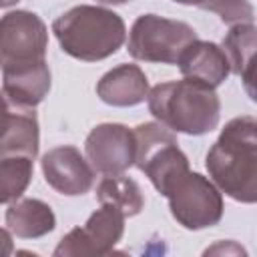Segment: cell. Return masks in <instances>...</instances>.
<instances>
[{
	"label": "cell",
	"instance_id": "13",
	"mask_svg": "<svg viewBox=\"0 0 257 257\" xmlns=\"http://www.w3.org/2000/svg\"><path fill=\"white\" fill-rule=\"evenodd\" d=\"M96 94L110 106H135L147 98L149 80L137 64H120L98 80Z\"/></svg>",
	"mask_w": 257,
	"mask_h": 257
},
{
	"label": "cell",
	"instance_id": "2",
	"mask_svg": "<svg viewBox=\"0 0 257 257\" xmlns=\"http://www.w3.org/2000/svg\"><path fill=\"white\" fill-rule=\"evenodd\" d=\"M149 112L167 128L185 135H205L219 124L221 100L213 86L183 78L157 84L147 94Z\"/></svg>",
	"mask_w": 257,
	"mask_h": 257
},
{
	"label": "cell",
	"instance_id": "9",
	"mask_svg": "<svg viewBox=\"0 0 257 257\" xmlns=\"http://www.w3.org/2000/svg\"><path fill=\"white\" fill-rule=\"evenodd\" d=\"M84 153L94 171L120 175L135 165V133L118 122H102L88 133Z\"/></svg>",
	"mask_w": 257,
	"mask_h": 257
},
{
	"label": "cell",
	"instance_id": "24",
	"mask_svg": "<svg viewBox=\"0 0 257 257\" xmlns=\"http://www.w3.org/2000/svg\"><path fill=\"white\" fill-rule=\"evenodd\" d=\"M96 2H100V4H124L128 0H96Z\"/></svg>",
	"mask_w": 257,
	"mask_h": 257
},
{
	"label": "cell",
	"instance_id": "19",
	"mask_svg": "<svg viewBox=\"0 0 257 257\" xmlns=\"http://www.w3.org/2000/svg\"><path fill=\"white\" fill-rule=\"evenodd\" d=\"M14 110H16V104H12L4 92H0V137L4 135V131L8 128L12 116H14Z\"/></svg>",
	"mask_w": 257,
	"mask_h": 257
},
{
	"label": "cell",
	"instance_id": "23",
	"mask_svg": "<svg viewBox=\"0 0 257 257\" xmlns=\"http://www.w3.org/2000/svg\"><path fill=\"white\" fill-rule=\"evenodd\" d=\"M20 0H0V8H8V6H14L18 4Z\"/></svg>",
	"mask_w": 257,
	"mask_h": 257
},
{
	"label": "cell",
	"instance_id": "20",
	"mask_svg": "<svg viewBox=\"0 0 257 257\" xmlns=\"http://www.w3.org/2000/svg\"><path fill=\"white\" fill-rule=\"evenodd\" d=\"M14 251V245H12V235L0 227V257H6Z\"/></svg>",
	"mask_w": 257,
	"mask_h": 257
},
{
	"label": "cell",
	"instance_id": "22",
	"mask_svg": "<svg viewBox=\"0 0 257 257\" xmlns=\"http://www.w3.org/2000/svg\"><path fill=\"white\" fill-rule=\"evenodd\" d=\"M173 2H179V4H185V6H199V8H203L207 0H173Z\"/></svg>",
	"mask_w": 257,
	"mask_h": 257
},
{
	"label": "cell",
	"instance_id": "3",
	"mask_svg": "<svg viewBox=\"0 0 257 257\" xmlns=\"http://www.w3.org/2000/svg\"><path fill=\"white\" fill-rule=\"evenodd\" d=\"M52 32L68 56L84 62L108 58L126 38L124 22L116 12L90 4H80L60 14L52 22Z\"/></svg>",
	"mask_w": 257,
	"mask_h": 257
},
{
	"label": "cell",
	"instance_id": "14",
	"mask_svg": "<svg viewBox=\"0 0 257 257\" xmlns=\"http://www.w3.org/2000/svg\"><path fill=\"white\" fill-rule=\"evenodd\" d=\"M255 36H257V28L253 26V22H239L231 26L221 46L227 56L231 72L241 76L245 90L251 98H255V90H253V80H255L253 60H255V44H257Z\"/></svg>",
	"mask_w": 257,
	"mask_h": 257
},
{
	"label": "cell",
	"instance_id": "5",
	"mask_svg": "<svg viewBox=\"0 0 257 257\" xmlns=\"http://www.w3.org/2000/svg\"><path fill=\"white\" fill-rule=\"evenodd\" d=\"M197 40L193 26L159 14H143L128 32V54L143 62L177 64L183 50Z\"/></svg>",
	"mask_w": 257,
	"mask_h": 257
},
{
	"label": "cell",
	"instance_id": "4",
	"mask_svg": "<svg viewBox=\"0 0 257 257\" xmlns=\"http://www.w3.org/2000/svg\"><path fill=\"white\" fill-rule=\"evenodd\" d=\"M135 133V165L151 179L161 195L189 171V161L179 149L175 131L161 122H141Z\"/></svg>",
	"mask_w": 257,
	"mask_h": 257
},
{
	"label": "cell",
	"instance_id": "10",
	"mask_svg": "<svg viewBox=\"0 0 257 257\" xmlns=\"http://www.w3.org/2000/svg\"><path fill=\"white\" fill-rule=\"evenodd\" d=\"M40 165L46 183L60 195H84L94 185V169L80 151L70 145L50 149L42 157Z\"/></svg>",
	"mask_w": 257,
	"mask_h": 257
},
{
	"label": "cell",
	"instance_id": "8",
	"mask_svg": "<svg viewBox=\"0 0 257 257\" xmlns=\"http://www.w3.org/2000/svg\"><path fill=\"white\" fill-rule=\"evenodd\" d=\"M124 215L112 205L102 203L82 227L68 231L58 247L54 249L56 257H76V255H110L114 245L124 233Z\"/></svg>",
	"mask_w": 257,
	"mask_h": 257
},
{
	"label": "cell",
	"instance_id": "15",
	"mask_svg": "<svg viewBox=\"0 0 257 257\" xmlns=\"http://www.w3.org/2000/svg\"><path fill=\"white\" fill-rule=\"evenodd\" d=\"M6 225L20 239H38L56 227V217L40 199H16L6 209Z\"/></svg>",
	"mask_w": 257,
	"mask_h": 257
},
{
	"label": "cell",
	"instance_id": "1",
	"mask_svg": "<svg viewBox=\"0 0 257 257\" xmlns=\"http://www.w3.org/2000/svg\"><path fill=\"white\" fill-rule=\"evenodd\" d=\"M207 171L215 187L239 203L257 201V120L251 114L231 118L207 153Z\"/></svg>",
	"mask_w": 257,
	"mask_h": 257
},
{
	"label": "cell",
	"instance_id": "11",
	"mask_svg": "<svg viewBox=\"0 0 257 257\" xmlns=\"http://www.w3.org/2000/svg\"><path fill=\"white\" fill-rule=\"evenodd\" d=\"M2 72V92L16 106L34 108L50 90V68L46 60L6 68Z\"/></svg>",
	"mask_w": 257,
	"mask_h": 257
},
{
	"label": "cell",
	"instance_id": "16",
	"mask_svg": "<svg viewBox=\"0 0 257 257\" xmlns=\"http://www.w3.org/2000/svg\"><path fill=\"white\" fill-rule=\"evenodd\" d=\"M38 118L32 108L16 106L14 116L0 137V159L4 157H26L32 159L38 155Z\"/></svg>",
	"mask_w": 257,
	"mask_h": 257
},
{
	"label": "cell",
	"instance_id": "7",
	"mask_svg": "<svg viewBox=\"0 0 257 257\" xmlns=\"http://www.w3.org/2000/svg\"><path fill=\"white\" fill-rule=\"evenodd\" d=\"M48 30L42 18L28 10H12L0 18V68L44 60Z\"/></svg>",
	"mask_w": 257,
	"mask_h": 257
},
{
	"label": "cell",
	"instance_id": "17",
	"mask_svg": "<svg viewBox=\"0 0 257 257\" xmlns=\"http://www.w3.org/2000/svg\"><path fill=\"white\" fill-rule=\"evenodd\" d=\"M96 199L122 211L124 217L139 215L145 207V197L137 181L120 175H106L96 187Z\"/></svg>",
	"mask_w": 257,
	"mask_h": 257
},
{
	"label": "cell",
	"instance_id": "6",
	"mask_svg": "<svg viewBox=\"0 0 257 257\" xmlns=\"http://www.w3.org/2000/svg\"><path fill=\"white\" fill-rule=\"evenodd\" d=\"M173 219L185 229L199 231L213 227L223 217V197L215 183L201 173L187 171L165 195Z\"/></svg>",
	"mask_w": 257,
	"mask_h": 257
},
{
	"label": "cell",
	"instance_id": "21",
	"mask_svg": "<svg viewBox=\"0 0 257 257\" xmlns=\"http://www.w3.org/2000/svg\"><path fill=\"white\" fill-rule=\"evenodd\" d=\"M217 251H221V253H223V251H225V253L233 251V253H243V255H245V249H241L239 245H231V249H229V247H227L225 243H219V245H215V247L207 249V251H205V255H207V253H217Z\"/></svg>",
	"mask_w": 257,
	"mask_h": 257
},
{
	"label": "cell",
	"instance_id": "12",
	"mask_svg": "<svg viewBox=\"0 0 257 257\" xmlns=\"http://www.w3.org/2000/svg\"><path fill=\"white\" fill-rule=\"evenodd\" d=\"M179 68L185 78L205 82L213 88L223 84L231 72L227 56L221 46L207 40H193L179 56Z\"/></svg>",
	"mask_w": 257,
	"mask_h": 257
},
{
	"label": "cell",
	"instance_id": "18",
	"mask_svg": "<svg viewBox=\"0 0 257 257\" xmlns=\"http://www.w3.org/2000/svg\"><path fill=\"white\" fill-rule=\"evenodd\" d=\"M32 181V159L4 157L0 159V205L22 197Z\"/></svg>",
	"mask_w": 257,
	"mask_h": 257
}]
</instances>
